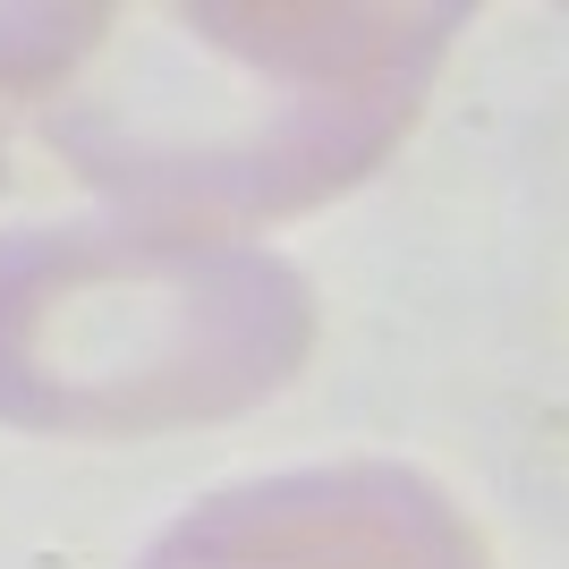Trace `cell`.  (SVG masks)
Here are the masks:
<instances>
[{
    "mask_svg": "<svg viewBox=\"0 0 569 569\" xmlns=\"http://www.w3.org/2000/svg\"><path fill=\"white\" fill-rule=\"evenodd\" d=\"M162 51L69 94L51 144L144 230H256L357 188L417 128L459 9L417 0H204Z\"/></svg>",
    "mask_w": 569,
    "mask_h": 569,
    "instance_id": "cell-1",
    "label": "cell"
},
{
    "mask_svg": "<svg viewBox=\"0 0 569 569\" xmlns=\"http://www.w3.org/2000/svg\"><path fill=\"white\" fill-rule=\"evenodd\" d=\"M315 349L298 263L213 230L43 221L0 238V426L144 442L272 400Z\"/></svg>",
    "mask_w": 569,
    "mask_h": 569,
    "instance_id": "cell-2",
    "label": "cell"
},
{
    "mask_svg": "<svg viewBox=\"0 0 569 569\" xmlns=\"http://www.w3.org/2000/svg\"><path fill=\"white\" fill-rule=\"evenodd\" d=\"M137 569H493V552L433 476L400 459H332L204 493Z\"/></svg>",
    "mask_w": 569,
    "mask_h": 569,
    "instance_id": "cell-3",
    "label": "cell"
}]
</instances>
